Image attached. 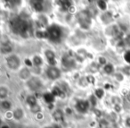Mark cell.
Instances as JSON below:
<instances>
[{
    "label": "cell",
    "instance_id": "6da1fadb",
    "mask_svg": "<svg viewBox=\"0 0 130 128\" xmlns=\"http://www.w3.org/2000/svg\"><path fill=\"white\" fill-rule=\"evenodd\" d=\"M46 33H47V37H48L50 40H54V41H56V40H59L60 37H61V31L58 26L53 25L48 28Z\"/></svg>",
    "mask_w": 130,
    "mask_h": 128
},
{
    "label": "cell",
    "instance_id": "7a4b0ae2",
    "mask_svg": "<svg viewBox=\"0 0 130 128\" xmlns=\"http://www.w3.org/2000/svg\"><path fill=\"white\" fill-rule=\"evenodd\" d=\"M78 21L83 28H88L90 25V15L87 11H81L78 15Z\"/></svg>",
    "mask_w": 130,
    "mask_h": 128
},
{
    "label": "cell",
    "instance_id": "3957f363",
    "mask_svg": "<svg viewBox=\"0 0 130 128\" xmlns=\"http://www.w3.org/2000/svg\"><path fill=\"white\" fill-rule=\"evenodd\" d=\"M6 64L10 69L16 70L20 66V59L16 56H11L6 59Z\"/></svg>",
    "mask_w": 130,
    "mask_h": 128
},
{
    "label": "cell",
    "instance_id": "277c9868",
    "mask_svg": "<svg viewBox=\"0 0 130 128\" xmlns=\"http://www.w3.org/2000/svg\"><path fill=\"white\" fill-rule=\"evenodd\" d=\"M42 83L38 78H31L29 82H28V86L30 90H37L41 87Z\"/></svg>",
    "mask_w": 130,
    "mask_h": 128
},
{
    "label": "cell",
    "instance_id": "5b68a950",
    "mask_svg": "<svg viewBox=\"0 0 130 128\" xmlns=\"http://www.w3.org/2000/svg\"><path fill=\"white\" fill-rule=\"evenodd\" d=\"M47 76H48L50 79L52 80H55V79H58L61 75V73H60L59 69L55 68V67H49L47 69Z\"/></svg>",
    "mask_w": 130,
    "mask_h": 128
},
{
    "label": "cell",
    "instance_id": "8992f818",
    "mask_svg": "<svg viewBox=\"0 0 130 128\" xmlns=\"http://www.w3.org/2000/svg\"><path fill=\"white\" fill-rule=\"evenodd\" d=\"M62 64L63 65H65L68 68H71V67H74L75 65V62L73 59H71L70 56H64L62 58Z\"/></svg>",
    "mask_w": 130,
    "mask_h": 128
},
{
    "label": "cell",
    "instance_id": "52a82bcc",
    "mask_svg": "<svg viewBox=\"0 0 130 128\" xmlns=\"http://www.w3.org/2000/svg\"><path fill=\"white\" fill-rule=\"evenodd\" d=\"M87 108H88V102L87 101H78V104H77V109L80 112L87 111Z\"/></svg>",
    "mask_w": 130,
    "mask_h": 128
},
{
    "label": "cell",
    "instance_id": "ba28073f",
    "mask_svg": "<svg viewBox=\"0 0 130 128\" xmlns=\"http://www.w3.org/2000/svg\"><path fill=\"white\" fill-rule=\"evenodd\" d=\"M45 56H46L47 59L49 61V64L52 65H55V60H54V57H55V55L53 51L51 50H46L45 51Z\"/></svg>",
    "mask_w": 130,
    "mask_h": 128
},
{
    "label": "cell",
    "instance_id": "9c48e42d",
    "mask_svg": "<svg viewBox=\"0 0 130 128\" xmlns=\"http://www.w3.org/2000/svg\"><path fill=\"white\" fill-rule=\"evenodd\" d=\"M30 76V73H29V69L27 68H23L22 69V71L20 72V78L22 80H26Z\"/></svg>",
    "mask_w": 130,
    "mask_h": 128
},
{
    "label": "cell",
    "instance_id": "30bf717a",
    "mask_svg": "<svg viewBox=\"0 0 130 128\" xmlns=\"http://www.w3.org/2000/svg\"><path fill=\"white\" fill-rule=\"evenodd\" d=\"M53 117H54V118L55 119L56 121H61L63 117L62 111H61V110H59V109L56 110V111L54 113V115H53Z\"/></svg>",
    "mask_w": 130,
    "mask_h": 128
},
{
    "label": "cell",
    "instance_id": "8fae6325",
    "mask_svg": "<svg viewBox=\"0 0 130 128\" xmlns=\"http://www.w3.org/2000/svg\"><path fill=\"white\" fill-rule=\"evenodd\" d=\"M22 117H23V111H22V109H16L14 112H13V117H14L15 119H17V120H20V119L22 118Z\"/></svg>",
    "mask_w": 130,
    "mask_h": 128
},
{
    "label": "cell",
    "instance_id": "7c38bea8",
    "mask_svg": "<svg viewBox=\"0 0 130 128\" xmlns=\"http://www.w3.org/2000/svg\"><path fill=\"white\" fill-rule=\"evenodd\" d=\"M44 99L47 103H52L54 99V96L52 93H45L44 95Z\"/></svg>",
    "mask_w": 130,
    "mask_h": 128
},
{
    "label": "cell",
    "instance_id": "4fadbf2b",
    "mask_svg": "<svg viewBox=\"0 0 130 128\" xmlns=\"http://www.w3.org/2000/svg\"><path fill=\"white\" fill-rule=\"evenodd\" d=\"M1 51H2V53H4V54L10 53L12 51L11 46H10L9 44H7V45H2V47H1Z\"/></svg>",
    "mask_w": 130,
    "mask_h": 128
},
{
    "label": "cell",
    "instance_id": "5bb4252c",
    "mask_svg": "<svg viewBox=\"0 0 130 128\" xmlns=\"http://www.w3.org/2000/svg\"><path fill=\"white\" fill-rule=\"evenodd\" d=\"M27 102L29 105H30L31 107L37 104V99L34 96H28L27 97Z\"/></svg>",
    "mask_w": 130,
    "mask_h": 128
},
{
    "label": "cell",
    "instance_id": "9a60e30c",
    "mask_svg": "<svg viewBox=\"0 0 130 128\" xmlns=\"http://www.w3.org/2000/svg\"><path fill=\"white\" fill-rule=\"evenodd\" d=\"M34 8H35V10H36V11L41 12V11H43V9H44V6H43V4H42L41 2L38 1V2H35Z\"/></svg>",
    "mask_w": 130,
    "mask_h": 128
},
{
    "label": "cell",
    "instance_id": "2e32d148",
    "mask_svg": "<svg viewBox=\"0 0 130 128\" xmlns=\"http://www.w3.org/2000/svg\"><path fill=\"white\" fill-rule=\"evenodd\" d=\"M7 94H8L7 89L5 88V87H1L0 88V97H1V99H5L7 96Z\"/></svg>",
    "mask_w": 130,
    "mask_h": 128
},
{
    "label": "cell",
    "instance_id": "e0dca14e",
    "mask_svg": "<svg viewBox=\"0 0 130 128\" xmlns=\"http://www.w3.org/2000/svg\"><path fill=\"white\" fill-rule=\"evenodd\" d=\"M33 62H34V65L36 66H39L43 64V61L42 59L39 57V56H34V59H33Z\"/></svg>",
    "mask_w": 130,
    "mask_h": 128
},
{
    "label": "cell",
    "instance_id": "ac0fdd59",
    "mask_svg": "<svg viewBox=\"0 0 130 128\" xmlns=\"http://www.w3.org/2000/svg\"><path fill=\"white\" fill-rule=\"evenodd\" d=\"M30 109H31V112H32V113L37 114V113H38V112H40V109H41V108H40V107L38 106V104H36V105H34V106L31 107Z\"/></svg>",
    "mask_w": 130,
    "mask_h": 128
},
{
    "label": "cell",
    "instance_id": "d6986e66",
    "mask_svg": "<svg viewBox=\"0 0 130 128\" xmlns=\"http://www.w3.org/2000/svg\"><path fill=\"white\" fill-rule=\"evenodd\" d=\"M52 94L54 96H60L61 94V90H60L58 87H54V88L53 89V90H52Z\"/></svg>",
    "mask_w": 130,
    "mask_h": 128
},
{
    "label": "cell",
    "instance_id": "ffe728a7",
    "mask_svg": "<svg viewBox=\"0 0 130 128\" xmlns=\"http://www.w3.org/2000/svg\"><path fill=\"white\" fill-rule=\"evenodd\" d=\"M2 107H3V108H5V109L9 110L10 108H11V103L7 100H5L2 102Z\"/></svg>",
    "mask_w": 130,
    "mask_h": 128
},
{
    "label": "cell",
    "instance_id": "44dd1931",
    "mask_svg": "<svg viewBox=\"0 0 130 128\" xmlns=\"http://www.w3.org/2000/svg\"><path fill=\"white\" fill-rule=\"evenodd\" d=\"M61 6H63V8H65V9H68V8H70L71 6V5H72V3L71 2V1H61Z\"/></svg>",
    "mask_w": 130,
    "mask_h": 128
},
{
    "label": "cell",
    "instance_id": "7402d4cb",
    "mask_svg": "<svg viewBox=\"0 0 130 128\" xmlns=\"http://www.w3.org/2000/svg\"><path fill=\"white\" fill-rule=\"evenodd\" d=\"M97 4H98V6H99L102 10H105L107 8L106 2H104V1H98Z\"/></svg>",
    "mask_w": 130,
    "mask_h": 128
},
{
    "label": "cell",
    "instance_id": "603a6c76",
    "mask_svg": "<svg viewBox=\"0 0 130 128\" xmlns=\"http://www.w3.org/2000/svg\"><path fill=\"white\" fill-rule=\"evenodd\" d=\"M104 71L107 74H110V73H112V71H113V66H112L111 65H106L104 66Z\"/></svg>",
    "mask_w": 130,
    "mask_h": 128
},
{
    "label": "cell",
    "instance_id": "cb8c5ba5",
    "mask_svg": "<svg viewBox=\"0 0 130 128\" xmlns=\"http://www.w3.org/2000/svg\"><path fill=\"white\" fill-rule=\"evenodd\" d=\"M95 94H96V96H97V97L99 98V99H101V98H103V94H104V92H103V90H102V89H98V90H96Z\"/></svg>",
    "mask_w": 130,
    "mask_h": 128
},
{
    "label": "cell",
    "instance_id": "d4e9b609",
    "mask_svg": "<svg viewBox=\"0 0 130 128\" xmlns=\"http://www.w3.org/2000/svg\"><path fill=\"white\" fill-rule=\"evenodd\" d=\"M124 58H125V60H126V61L127 62L128 64H130V50L126 51V52L125 53Z\"/></svg>",
    "mask_w": 130,
    "mask_h": 128
},
{
    "label": "cell",
    "instance_id": "484cf974",
    "mask_svg": "<svg viewBox=\"0 0 130 128\" xmlns=\"http://www.w3.org/2000/svg\"><path fill=\"white\" fill-rule=\"evenodd\" d=\"M87 81L90 83H94V78L93 76H87Z\"/></svg>",
    "mask_w": 130,
    "mask_h": 128
},
{
    "label": "cell",
    "instance_id": "4316f807",
    "mask_svg": "<svg viewBox=\"0 0 130 128\" xmlns=\"http://www.w3.org/2000/svg\"><path fill=\"white\" fill-rule=\"evenodd\" d=\"M124 72L126 73V74H129L130 75V66H126L124 68Z\"/></svg>",
    "mask_w": 130,
    "mask_h": 128
},
{
    "label": "cell",
    "instance_id": "83f0119b",
    "mask_svg": "<svg viewBox=\"0 0 130 128\" xmlns=\"http://www.w3.org/2000/svg\"><path fill=\"white\" fill-rule=\"evenodd\" d=\"M25 64L27 65H29V66H31V65H32V63H31V61L29 59H26L25 60Z\"/></svg>",
    "mask_w": 130,
    "mask_h": 128
},
{
    "label": "cell",
    "instance_id": "f1b7e54d",
    "mask_svg": "<svg viewBox=\"0 0 130 128\" xmlns=\"http://www.w3.org/2000/svg\"><path fill=\"white\" fill-rule=\"evenodd\" d=\"M99 62L101 64H105V63H106V59H105V58H103V57H100L99 58Z\"/></svg>",
    "mask_w": 130,
    "mask_h": 128
},
{
    "label": "cell",
    "instance_id": "f546056e",
    "mask_svg": "<svg viewBox=\"0 0 130 128\" xmlns=\"http://www.w3.org/2000/svg\"><path fill=\"white\" fill-rule=\"evenodd\" d=\"M126 126H127V127H130V117H128V118L126 119Z\"/></svg>",
    "mask_w": 130,
    "mask_h": 128
},
{
    "label": "cell",
    "instance_id": "4dcf8cb0",
    "mask_svg": "<svg viewBox=\"0 0 130 128\" xmlns=\"http://www.w3.org/2000/svg\"><path fill=\"white\" fill-rule=\"evenodd\" d=\"M126 43H127L128 46H130V35H128L127 37H126Z\"/></svg>",
    "mask_w": 130,
    "mask_h": 128
},
{
    "label": "cell",
    "instance_id": "1f68e13d",
    "mask_svg": "<svg viewBox=\"0 0 130 128\" xmlns=\"http://www.w3.org/2000/svg\"><path fill=\"white\" fill-rule=\"evenodd\" d=\"M126 100H127L128 102H130V93H127V94H126Z\"/></svg>",
    "mask_w": 130,
    "mask_h": 128
},
{
    "label": "cell",
    "instance_id": "d6a6232c",
    "mask_svg": "<svg viewBox=\"0 0 130 128\" xmlns=\"http://www.w3.org/2000/svg\"><path fill=\"white\" fill-rule=\"evenodd\" d=\"M91 100H92V103H94V105L95 104V100H94V97L91 98Z\"/></svg>",
    "mask_w": 130,
    "mask_h": 128
},
{
    "label": "cell",
    "instance_id": "836d02e7",
    "mask_svg": "<svg viewBox=\"0 0 130 128\" xmlns=\"http://www.w3.org/2000/svg\"><path fill=\"white\" fill-rule=\"evenodd\" d=\"M71 112H72V111H71V109H67V113L68 114H71Z\"/></svg>",
    "mask_w": 130,
    "mask_h": 128
},
{
    "label": "cell",
    "instance_id": "e575fe53",
    "mask_svg": "<svg viewBox=\"0 0 130 128\" xmlns=\"http://www.w3.org/2000/svg\"><path fill=\"white\" fill-rule=\"evenodd\" d=\"M2 128H9L7 125H4V126H2Z\"/></svg>",
    "mask_w": 130,
    "mask_h": 128
}]
</instances>
